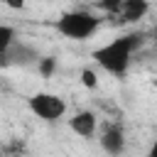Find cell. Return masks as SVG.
<instances>
[{
	"label": "cell",
	"instance_id": "6da1fadb",
	"mask_svg": "<svg viewBox=\"0 0 157 157\" xmlns=\"http://www.w3.org/2000/svg\"><path fill=\"white\" fill-rule=\"evenodd\" d=\"M142 39L145 34L142 32H128V34H120L115 39H110L108 44H101L98 49H93V61L110 76H125L128 69H130V61H132V54L142 47Z\"/></svg>",
	"mask_w": 157,
	"mask_h": 157
},
{
	"label": "cell",
	"instance_id": "7a4b0ae2",
	"mask_svg": "<svg viewBox=\"0 0 157 157\" xmlns=\"http://www.w3.org/2000/svg\"><path fill=\"white\" fill-rule=\"evenodd\" d=\"M98 27H101V17L91 10H83V7L66 10L54 22V29L69 39H91L98 32Z\"/></svg>",
	"mask_w": 157,
	"mask_h": 157
},
{
	"label": "cell",
	"instance_id": "3957f363",
	"mask_svg": "<svg viewBox=\"0 0 157 157\" xmlns=\"http://www.w3.org/2000/svg\"><path fill=\"white\" fill-rule=\"evenodd\" d=\"M27 108L32 110L34 118L44 120V123H56L59 118L66 115V101L59 93H49V91H37L27 98Z\"/></svg>",
	"mask_w": 157,
	"mask_h": 157
},
{
	"label": "cell",
	"instance_id": "277c9868",
	"mask_svg": "<svg viewBox=\"0 0 157 157\" xmlns=\"http://www.w3.org/2000/svg\"><path fill=\"white\" fill-rule=\"evenodd\" d=\"M98 142L103 147V152H108L110 157H118L125 152V145H128V137H125V130L120 123H105L101 128V135H98Z\"/></svg>",
	"mask_w": 157,
	"mask_h": 157
},
{
	"label": "cell",
	"instance_id": "5b68a950",
	"mask_svg": "<svg viewBox=\"0 0 157 157\" xmlns=\"http://www.w3.org/2000/svg\"><path fill=\"white\" fill-rule=\"evenodd\" d=\"M147 12H150V2H147V0H120L115 15H113L110 20H115V22H120V25H128V22L142 20Z\"/></svg>",
	"mask_w": 157,
	"mask_h": 157
},
{
	"label": "cell",
	"instance_id": "8992f818",
	"mask_svg": "<svg viewBox=\"0 0 157 157\" xmlns=\"http://www.w3.org/2000/svg\"><path fill=\"white\" fill-rule=\"evenodd\" d=\"M69 130L83 140H91L98 130V118L93 110H76L71 118H69Z\"/></svg>",
	"mask_w": 157,
	"mask_h": 157
},
{
	"label": "cell",
	"instance_id": "52a82bcc",
	"mask_svg": "<svg viewBox=\"0 0 157 157\" xmlns=\"http://www.w3.org/2000/svg\"><path fill=\"white\" fill-rule=\"evenodd\" d=\"M5 59H10V64H22V66H27V64H32V61H39V54L34 52V49H29L27 44H15L5 56H2V61Z\"/></svg>",
	"mask_w": 157,
	"mask_h": 157
},
{
	"label": "cell",
	"instance_id": "ba28073f",
	"mask_svg": "<svg viewBox=\"0 0 157 157\" xmlns=\"http://www.w3.org/2000/svg\"><path fill=\"white\" fill-rule=\"evenodd\" d=\"M17 44V29L12 25H0V59Z\"/></svg>",
	"mask_w": 157,
	"mask_h": 157
},
{
	"label": "cell",
	"instance_id": "9c48e42d",
	"mask_svg": "<svg viewBox=\"0 0 157 157\" xmlns=\"http://www.w3.org/2000/svg\"><path fill=\"white\" fill-rule=\"evenodd\" d=\"M37 71H39L44 78H49V76L56 71V59H54V56H39V61H37Z\"/></svg>",
	"mask_w": 157,
	"mask_h": 157
},
{
	"label": "cell",
	"instance_id": "30bf717a",
	"mask_svg": "<svg viewBox=\"0 0 157 157\" xmlns=\"http://www.w3.org/2000/svg\"><path fill=\"white\" fill-rule=\"evenodd\" d=\"M81 83H83V88H88V91H96L98 88V74L93 71V69H81Z\"/></svg>",
	"mask_w": 157,
	"mask_h": 157
},
{
	"label": "cell",
	"instance_id": "8fae6325",
	"mask_svg": "<svg viewBox=\"0 0 157 157\" xmlns=\"http://www.w3.org/2000/svg\"><path fill=\"white\" fill-rule=\"evenodd\" d=\"M147 157H157V135H155V140L150 142V150H147Z\"/></svg>",
	"mask_w": 157,
	"mask_h": 157
},
{
	"label": "cell",
	"instance_id": "7c38bea8",
	"mask_svg": "<svg viewBox=\"0 0 157 157\" xmlns=\"http://www.w3.org/2000/svg\"><path fill=\"white\" fill-rule=\"evenodd\" d=\"M152 37H155V42H157V29H155V32H152Z\"/></svg>",
	"mask_w": 157,
	"mask_h": 157
},
{
	"label": "cell",
	"instance_id": "4fadbf2b",
	"mask_svg": "<svg viewBox=\"0 0 157 157\" xmlns=\"http://www.w3.org/2000/svg\"><path fill=\"white\" fill-rule=\"evenodd\" d=\"M0 64H2V59H0Z\"/></svg>",
	"mask_w": 157,
	"mask_h": 157
}]
</instances>
